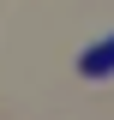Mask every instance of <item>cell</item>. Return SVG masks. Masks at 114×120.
<instances>
[{
  "label": "cell",
  "mask_w": 114,
  "mask_h": 120,
  "mask_svg": "<svg viewBox=\"0 0 114 120\" xmlns=\"http://www.w3.org/2000/svg\"><path fill=\"white\" fill-rule=\"evenodd\" d=\"M78 66H84V78H108V72H114V36H108V42H96Z\"/></svg>",
  "instance_id": "1"
}]
</instances>
